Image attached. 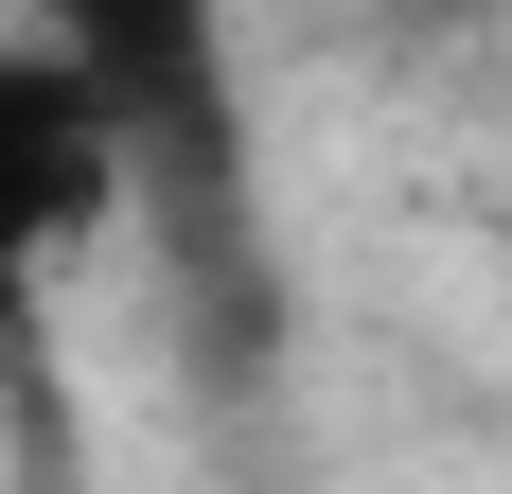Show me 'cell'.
Segmentation results:
<instances>
[{
  "label": "cell",
  "instance_id": "6da1fadb",
  "mask_svg": "<svg viewBox=\"0 0 512 494\" xmlns=\"http://www.w3.org/2000/svg\"><path fill=\"white\" fill-rule=\"evenodd\" d=\"M106 212V124L71 106V71L0 53V318L36 300V265Z\"/></svg>",
  "mask_w": 512,
  "mask_h": 494
}]
</instances>
